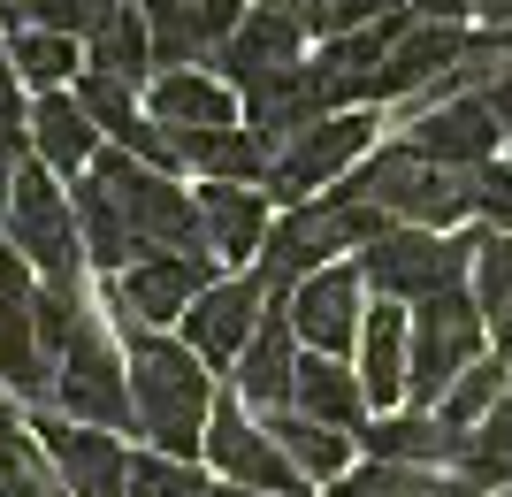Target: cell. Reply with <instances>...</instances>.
<instances>
[{
	"label": "cell",
	"mask_w": 512,
	"mask_h": 497,
	"mask_svg": "<svg viewBox=\"0 0 512 497\" xmlns=\"http://www.w3.org/2000/svg\"><path fill=\"white\" fill-rule=\"evenodd\" d=\"M123 360H130V413L138 436L169 459L207 452V413H214V368L199 360L184 337L169 329H123Z\"/></svg>",
	"instance_id": "1"
},
{
	"label": "cell",
	"mask_w": 512,
	"mask_h": 497,
	"mask_svg": "<svg viewBox=\"0 0 512 497\" xmlns=\"http://www.w3.org/2000/svg\"><path fill=\"white\" fill-rule=\"evenodd\" d=\"M344 199H367L383 207L390 222H421V230H459V222L482 215V192H474V169H451V161H428L406 138H390L360 161V169L337 184Z\"/></svg>",
	"instance_id": "2"
},
{
	"label": "cell",
	"mask_w": 512,
	"mask_h": 497,
	"mask_svg": "<svg viewBox=\"0 0 512 497\" xmlns=\"http://www.w3.org/2000/svg\"><path fill=\"white\" fill-rule=\"evenodd\" d=\"M383 230H390V215L367 207V199H344V192L299 199V207L276 215V230H268V245H260V260H253V276H260V291H268V306H283L314 268H329L337 253H360V245L383 238Z\"/></svg>",
	"instance_id": "3"
},
{
	"label": "cell",
	"mask_w": 512,
	"mask_h": 497,
	"mask_svg": "<svg viewBox=\"0 0 512 497\" xmlns=\"http://www.w3.org/2000/svg\"><path fill=\"white\" fill-rule=\"evenodd\" d=\"M474 245L482 230H421V222H390L383 238L360 245V276L375 299L421 306L436 291H459L474 276Z\"/></svg>",
	"instance_id": "4"
},
{
	"label": "cell",
	"mask_w": 512,
	"mask_h": 497,
	"mask_svg": "<svg viewBox=\"0 0 512 497\" xmlns=\"http://www.w3.org/2000/svg\"><path fill=\"white\" fill-rule=\"evenodd\" d=\"M92 176H100V192L123 207V222L138 230L146 253H207V222H199V192H184L176 176L146 169L138 153L123 146H100L92 153Z\"/></svg>",
	"instance_id": "5"
},
{
	"label": "cell",
	"mask_w": 512,
	"mask_h": 497,
	"mask_svg": "<svg viewBox=\"0 0 512 497\" xmlns=\"http://www.w3.org/2000/svg\"><path fill=\"white\" fill-rule=\"evenodd\" d=\"M413 314V360H406V406H436L459 375L490 352V314L467 283L459 291H436V299L406 306Z\"/></svg>",
	"instance_id": "6"
},
{
	"label": "cell",
	"mask_w": 512,
	"mask_h": 497,
	"mask_svg": "<svg viewBox=\"0 0 512 497\" xmlns=\"http://www.w3.org/2000/svg\"><path fill=\"white\" fill-rule=\"evenodd\" d=\"M0 230H8V245H16V253L39 268V283H85L77 207H69V192H54V169H46L39 153H31V161L16 169V184H8Z\"/></svg>",
	"instance_id": "7"
},
{
	"label": "cell",
	"mask_w": 512,
	"mask_h": 497,
	"mask_svg": "<svg viewBox=\"0 0 512 497\" xmlns=\"http://www.w3.org/2000/svg\"><path fill=\"white\" fill-rule=\"evenodd\" d=\"M375 130H383V108H337V115H321V123H306L299 138L268 161V199H276V207H299V199H314V192H337L344 176L375 153Z\"/></svg>",
	"instance_id": "8"
},
{
	"label": "cell",
	"mask_w": 512,
	"mask_h": 497,
	"mask_svg": "<svg viewBox=\"0 0 512 497\" xmlns=\"http://www.w3.org/2000/svg\"><path fill=\"white\" fill-rule=\"evenodd\" d=\"M54 413L85 421V429H138V413H130V360L92 314L69 337V352L54 360Z\"/></svg>",
	"instance_id": "9"
},
{
	"label": "cell",
	"mask_w": 512,
	"mask_h": 497,
	"mask_svg": "<svg viewBox=\"0 0 512 497\" xmlns=\"http://www.w3.org/2000/svg\"><path fill=\"white\" fill-rule=\"evenodd\" d=\"M207 283H222L214 253H138L115 276V329H176Z\"/></svg>",
	"instance_id": "10"
},
{
	"label": "cell",
	"mask_w": 512,
	"mask_h": 497,
	"mask_svg": "<svg viewBox=\"0 0 512 497\" xmlns=\"http://www.w3.org/2000/svg\"><path fill=\"white\" fill-rule=\"evenodd\" d=\"M291 329H299L306 352H329V360H352L360 352V329H367V306H375V291H367L360 260H329V268H314V276L291 291Z\"/></svg>",
	"instance_id": "11"
},
{
	"label": "cell",
	"mask_w": 512,
	"mask_h": 497,
	"mask_svg": "<svg viewBox=\"0 0 512 497\" xmlns=\"http://www.w3.org/2000/svg\"><path fill=\"white\" fill-rule=\"evenodd\" d=\"M207 459L222 467V482H245V490H268V497H314V482L276 452V436L260 429V413L245 398H214L207 413Z\"/></svg>",
	"instance_id": "12"
},
{
	"label": "cell",
	"mask_w": 512,
	"mask_h": 497,
	"mask_svg": "<svg viewBox=\"0 0 512 497\" xmlns=\"http://www.w3.org/2000/svg\"><path fill=\"white\" fill-rule=\"evenodd\" d=\"M398 138H406L413 153H428V161H451V169H482V161H497V146H505V130H497V108H490V92L413 100V115L398 123Z\"/></svg>",
	"instance_id": "13"
},
{
	"label": "cell",
	"mask_w": 512,
	"mask_h": 497,
	"mask_svg": "<svg viewBox=\"0 0 512 497\" xmlns=\"http://www.w3.org/2000/svg\"><path fill=\"white\" fill-rule=\"evenodd\" d=\"M31 436L46 444V459H54L69 497H130V452L115 429H85V421L39 406L31 413Z\"/></svg>",
	"instance_id": "14"
},
{
	"label": "cell",
	"mask_w": 512,
	"mask_h": 497,
	"mask_svg": "<svg viewBox=\"0 0 512 497\" xmlns=\"http://www.w3.org/2000/svg\"><path fill=\"white\" fill-rule=\"evenodd\" d=\"M467 46H474V31L467 23H406L398 39H390V54H383V69H375V108H413L421 92H436L451 77V69L467 62Z\"/></svg>",
	"instance_id": "15"
},
{
	"label": "cell",
	"mask_w": 512,
	"mask_h": 497,
	"mask_svg": "<svg viewBox=\"0 0 512 497\" xmlns=\"http://www.w3.org/2000/svg\"><path fill=\"white\" fill-rule=\"evenodd\" d=\"M260 314H268V291H260V276H222V283H207V291L192 299V314H184V345H192L214 375H230V368H237V352L253 345Z\"/></svg>",
	"instance_id": "16"
},
{
	"label": "cell",
	"mask_w": 512,
	"mask_h": 497,
	"mask_svg": "<svg viewBox=\"0 0 512 497\" xmlns=\"http://www.w3.org/2000/svg\"><path fill=\"white\" fill-rule=\"evenodd\" d=\"M138 8L153 31V69H199L230 46L253 0H138Z\"/></svg>",
	"instance_id": "17"
},
{
	"label": "cell",
	"mask_w": 512,
	"mask_h": 497,
	"mask_svg": "<svg viewBox=\"0 0 512 497\" xmlns=\"http://www.w3.org/2000/svg\"><path fill=\"white\" fill-rule=\"evenodd\" d=\"M237 100H245V130L260 138V153H268V161H276V153L291 146V138H299L306 123H321V115H329L314 62H291V69H276V77L245 85Z\"/></svg>",
	"instance_id": "18"
},
{
	"label": "cell",
	"mask_w": 512,
	"mask_h": 497,
	"mask_svg": "<svg viewBox=\"0 0 512 497\" xmlns=\"http://www.w3.org/2000/svg\"><path fill=\"white\" fill-rule=\"evenodd\" d=\"M299 360H306V345H299V329H291V306H268L260 314V329H253V345L237 352V398L253 413H283L291 406V390H299Z\"/></svg>",
	"instance_id": "19"
},
{
	"label": "cell",
	"mask_w": 512,
	"mask_h": 497,
	"mask_svg": "<svg viewBox=\"0 0 512 497\" xmlns=\"http://www.w3.org/2000/svg\"><path fill=\"white\" fill-rule=\"evenodd\" d=\"M291 62H306V31L283 8H268V0H253L245 8V23L230 31V46L214 54V77L222 85H260V77H276V69H291Z\"/></svg>",
	"instance_id": "20"
},
{
	"label": "cell",
	"mask_w": 512,
	"mask_h": 497,
	"mask_svg": "<svg viewBox=\"0 0 512 497\" xmlns=\"http://www.w3.org/2000/svg\"><path fill=\"white\" fill-rule=\"evenodd\" d=\"M199 222H207V253L222 268H245L276 230V199L253 184H199Z\"/></svg>",
	"instance_id": "21"
},
{
	"label": "cell",
	"mask_w": 512,
	"mask_h": 497,
	"mask_svg": "<svg viewBox=\"0 0 512 497\" xmlns=\"http://www.w3.org/2000/svg\"><path fill=\"white\" fill-rule=\"evenodd\" d=\"M406 360H413V314L398 299H375L367 306V329H360V352H352L360 390H367L375 413L406 406Z\"/></svg>",
	"instance_id": "22"
},
{
	"label": "cell",
	"mask_w": 512,
	"mask_h": 497,
	"mask_svg": "<svg viewBox=\"0 0 512 497\" xmlns=\"http://www.w3.org/2000/svg\"><path fill=\"white\" fill-rule=\"evenodd\" d=\"M146 115L169 130H222V123H245V100L214 69H161L146 92Z\"/></svg>",
	"instance_id": "23"
},
{
	"label": "cell",
	"mask_w": 512,
	"mask_h": 497,
	"mask_svg": "<svg viewBox=\"0 0 512 497\" xmlns=\"http://www.w3.org/2000/svg\"><path fill=\"white\" fill-rule=\"evenodd\" d=\"M31 153H39L54 176H85L92 153H100V123L85 115L77 92H39L31 100Z\"/></svg>",
	"instance_id": "24"
},
{
	"label": "cell",
	"mask_w": 512,
	"mask_h": 497,
	"mask_svg": "<svg viewBox=\"0 0 512 497\" xmlns=\"http://www.w3.org/2000/svg\"><path fill=\"white\" fill-rule=\"evenodd\" d=\"M360 444H367V459H398V467H451L467 436H451L428 406H390L360 429Z\"/></svg>",
	"instance_id": "25"
},
{
	"label": "cell",
	"mask_w": 512,
	"mask_h": 497,
	"mask_svg": "<svg viewBox=\"0 0 512 497\" xmlns=\"http://www.w3.org/2000/svg\"><path fill=\"white\" fill-rule=\"evenodd\" d=\"M291 406L306 413V421H329V429L360 436L367 429V390H360V368L352 360H329V352H306L299 360V390H291Z\"/></svg>",
	"instance_id": "26"
},
{
	"label": "cell",
	"mask_w": 512,
	"mask_h": 497,
	"mask_svg": "<svg viewBox=\"0 0 512 497\" xmlns=\"http://www.w3.org/2000/svg\"><path fill=\"white\" fill-rule=\"evenodd\" d=\"M260 429L276 436V452L299 467L306 482H337V475H352L360 467V436H344V429H329V421H306L299 406H283V413H260Z\"/></svg>",
	"instance_id": "27"
},
{
	"label": "cell",
	"mask_w": 512,
	"mask_h": 497,
	"mask_svg": "<svg viewBox=\"0 0 512 497\" xmlns=\"http://www.w3.org/2000/svg\"><path fill=\"white\" fill-rule=\"evenodd\" d=\"M169 130V123H161ZM184 146V169H199L207 184H268V153L245 123H222V130H176Z\"/></svg>",
	"instance_id": "28"
},
{
	"label": "cell",
	"mask_w": 512,
	"mask_h": 497,
	"mask_svg": "<svg viewBox=\"0 0 512 497\" xmlns=\"http://www.w3.org/2000/svg\"><path fill=\"white\" fill-rule=\"evenodd\" d=\"M69 207H77V238H85V260L92 268H107V276H123L130 260L146 253V245H138V230H130L123 222V207H115V199L100 192V176H77V192H69Z\"/></svg>",
	"instance_id": "29"
},
{
	"label": "cell",
	"mask_w": 512,
	"mask_h": 497,
	"mask_svg": "<svg viewBox=\"0 0 512 497\" xmlns=\"http://www.w3.org/2000/svg\"><path fill=\"white\" fill-rule=\"evenodd\" d=\"M85 69H107V77H123V85H146V69H153V31H146V8H138V0L107 8V23L85 39Z\"/></svg>",
	"instance_id": "30"
},
{
	"label": "cell",
	"mask_w": 512,
	"mask_h": 497,
	"mask_svg": "<svg viewBox=\"0 0 512 497\" xmlns=\"http://www.w3.org/2000/svg\"><path fill=\"white\" fill-rule=\"evenodd\" d=\"M451 475L474 482L482 497L512 490V390L482 413V429H467V444H459V459H451Z\"/></svg>",
	"instance_id": "31"
},
{
	"label": "cell",
	"mask_w": 512,
	"mask_h": 497,
	"mask_svg": "<svg viewBox=\"0 0 512 497\" xmlns=\"http://www.w3.org/2000/svg\"><path fill=\"white\" fill-rule=\"evenodd\" d=\"M505 390H512V360H505V352H482V360H474V368L459 375V383H451L428 413H436L451 436H467V429H482V413H490Z\"/></svg>",
	"instance_id": "32"
},
{
	"label": "cell",
	"mask_w": 512,
	"mask_h": 497,
	"mask_svg": "<svg viewBox=\"0 0 512 497\" xmlns=\"http://www.w3.org/2000/svg\"><path fill=\"white\" fill-rule=\"evenodd\" d=\"M459 475L444 467H398V459H360L352 475L329 482V497H451Z\"/></svg>",
	"instance_id": "33"
},
{
	"label": "cell",
	"mask_w": 512,
	"mask_h": 497,
	"mask_svg": "<svg viewBox=\"0 0 512 497\" xmlns=\"http://www.w3.org/2000/svg\"><path fill=\"white\" fill-rule=\"evenodd\" d=\"M8 62H16V77L31 92H69V77H85V62H77V39H62V31H16L8 39Z\"/></svg>",
	"instance_id": "34"
},
{
	"label": "cell",
	"mask_w": 512,
	"mask_h": 497,
	"mask_svg": "<svg viewBox=\"0 0 512 497\" xmlns=\"http://www.w3.org/2000/svg\"><path fill=\"white\" fill-rule=\"evenodd\" d=\"M77 100H85V115L100 123V138H107V146H130V138L146 130V108H138V85L107 77V69H85V77H77Z\"/></svg>",
	"instance_id": "35"
},
{
	"label": "cell",
	"mask_w": 512,
	"mask_h": 497,
	"mask_svg": "<svg viewBox=\"0 0 512 497\" xmlns=\"http://www.w3.org/2000/svg\"><path fill=\"white\" fill-rule=\"evenodd\" d=\"M85 283H39V299H31V322H39V345H46V360H62L69 352V337L85 329Z\"/></svg>",
	"instance_id": "36"
},
{
	"label": "cell",
	"mask_w": 512,
	"mask_h": 497,
	"mask_svg": "<svg viewBox=\"0 0 512 497\" xmlns=\"http://www.w3.org/2000/svg\"><path fill=\"white\" fill-rule=\"evenodd\" d=\"M130 497H214V482L199 475L192 459L146 452V459H130Z\"/></svg>",
	"instance_id": "37"
},
{
	"label": "cell",
	"mask_w": 512,
	"mask_h": 497,
	"mask_svg": "<svg viewBox=\"0 0 512 497\" xmlns=\"http://www.w3.org/2000/svg\"><path fill=\"white\" fill-rule=\"evenodd\" d=\"M467 291L482 299V314L512 306V230H482V245H474V276H467Z\"/></svg>",
	"instance_id": "38"
},
{
	"label": "cell",
	"mask_w": 512,
	"mask_h": 497,
	"mask_svg": "<svg viewBox=\"0 0 512 497\" xmlns=\"http://www.w3.org/2000/svg\"><path fill=\"white\" fill-rule=\"evenodd\" d=\"M31 23H39V31H62V39H92L107 23V8L100 0H31Z\"/></svg>",
	"instance_id": "39"
},
{
	"label": "cell",
	"mask_w": 512,
	"mask_h": 497,
	"mask_svg": "<svg viewBox=\"0 0 512 497\" xmlns=\"http://www.w3.org/2000/svg\"><path fill=\"white\" fill-rule=\"evenodd\" d=\"M474 192H482V230H512V161H482Z\"/></svg>",
	"instance_id": "40"
},
{
	"label": "cell",
	"mask_w": 512,
	"mask_h": 497,
	"mask_svg": "<svg viewBox=\"0 0 512 497\" xmlns=\"http://www.w3.org/2000/svg\"><path fill=\"white\" fill-rule=\"evenodd\" d=\"M367 23H413V0H337L329 31H367Z\"/></svg>",
	"instance_id": "41"
},
{
	"label": "cell",
	"mask_w": 512,
	"mask_h": 497,
	"mask_svg": "<svg viewBox=\"0 0 512 497\" xmlns=\"http://www.w3.org/2000/svg\"><path fill=\"white\" fill-rule=\"evenodd\" d=\"M268 8H283L306 39H329V23H337V0H268Z\"/></svg>",
	"instance_id": "42"
},
{
	"label": "cell",
	"mask_w": 512,
	"mask_h": 497,
	"mask_svg": "<svg viewBox=\"0 0 512 497\" xmlns=\"http://www.w3.org/2000/svg\"><path fill=\"white\" fill-rule=\"evenodd\" d=\"M413 16H428V23H467L474 0H413Z\"/></svg>",
	"instance_id": "43"
},
{
	"label": "cell",
	"mask_w": 512,
	"mask_h": 497,
	"mask_svg": "<svg viewBox=\"0 0 512 497\" xmlns=\"http://www.w3.org/2000/svg\"><path fill=\"white\" fill-rule=\"evenodd\" d=\"M474 23L497 31V39H512V0H474Z\"/></svg>",
	"instance_id": "44"
},
{
	"label": "cell",
	"mask_w": 512,
	"mask_h": 497,
	"mask_svg": "<svg viewBox=\"0 0 512 497\" xmlns=\"http://www.w3.org/2000/svg\"><path fill=\"white\" fill-rule=\"evenodd\" d=\"M490 108H497V130H505V146H512V77L490 85Z\"/></svg>",
	"instance_id": "45"
},
{
	"label": "cell",
	"mask_w": 512,
	"mask_h": 497,
	"mask_svg": "<svg viewBox=\"0 0 512 497\" xmlns=\"http://www.w3.org/2000/svg\"><path fill=\"white\" fill-rule=\"evenodd\" d=\"M0 31H8V39L31 31V0H0Z\"/></svg>",
	"instance_id": "46"
},
{
	"label": "cell",
	"mask_w": 512,
	"mask_h": 497,
	"mask_svg": "<svg viewBox=\"0 0 512 497\" xmlns=\"http://www.w3.org/2000/svg\"><path fill=\"white\" fill-rule=\"evenodd\" d=\"M451 497H482V490H474V482H459V490H451Z\"/></svg>",
	"instance_id": "47"
},
{
	"label": "cell",
	"mask_w": 512,
	"mask_h": 497,
	"mask_svg": "<svg viewBox=\"0 0 512 497\" xmlns=\"http://www.w3.org/2000/svg\"><path fill=\"white\" fill-rule=\"evenodd\" d=\"M100 8H123V0H100Z\"/></svg>",
	"instance_id": "48"
},
{
	"label": "cell",
	"mask_w": 512,
	"mask_h": 497,
	"mask_svg": "<svg viewBox=\"0 0 512 497\" xmlns=\"http://www.w3.org/2000/svg\"><path fill=\"white\" fill-rule=\"evenodd\" d=\"M0 398H8V383H0Z\"/></svg>",
	"instance_id": "49"
},
{
	"label": "cell",
	"mask_w": 512,
	"mask_h": 497,
	"mask_svg": "<svg viewBox=\"0 0 512 497\" xmlns=\"http://www.w3.org/2000/svg\"><path fill=\"white\" fill-rule=\"evenodd\" d=\"M0 62H8V54H0Z\"/></svg>",
	"instance_id": "50"
},
{
	"label": "cell",
	"mask_w": 512,
	"mask_h": 497,
	"mask_svg": "<svg viewBox=\"0 0 512 497\" xmlns=\"http://www.w3.org/2000/svg\"><path fill=\"white\" fill-rule=\"evenodd\" d=\"M505 46H512V39H505Z\"/></svg>",
	"instance_id": "51"
}]
</instances>
